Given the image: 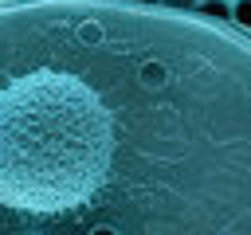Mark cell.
I'll list each match as a JSON object with an SVG mask.
<instances>
[{"label":"cell","instance_id":"obj_3","mask_svg":"<svg viewBox=\"0 0 251 235\" xmlns=\"http://www.w3.org/2000/svg\"><path fill=\"white\" fill-rule=\"evenodd\" d=\"M227 4H235V0H227Z\"/></svg>","mask_w":251,"mask_h":235},{"label":"cell","instance_id":"obj_1","mask_svg":"<svg viewBox=\"0 0 251 235\" xmlns=\"http://www.w3.org/2000/svg\"><path fill=\"white\" fill-rule=\"evenodd\" d=\"M196 12L208 16V20H216V24H231V4L227 0H200Z\"/></svg>","mask_w":251,"mask_h":235},{"label":"cell","instance_id":"obj_2","mask_svg":"<svg viewBox=\"0 0 251 235\" xmlns=\"http://www.w3.org/2000/svg\"><path fill=\"white\" fill-rule=\"evenodd\" d=\"M231 27H239V31L251 35V0H235L231 4Z\"/></svg>","mask_w":251,"mask_h":235},{"label":"cell","instance_id":"obj_4","mask_svg":"<svg viewBox=\"0 0 251 235\" xmlns=\"http://www.w3.org/2000/svg\"><path fill=\"white\" fill-rule=\"evenodd\" d=\"M196 4H200V0H196Z\"/></svg>","mask_w":251,"mask_h":235}]
</instances>
